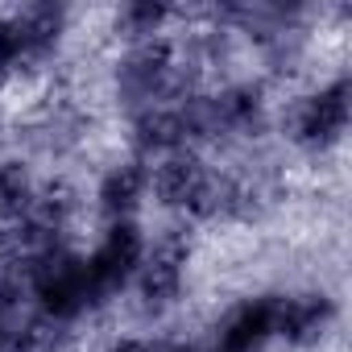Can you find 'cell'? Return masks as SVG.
I'll list each match as a JSON object with an SVG mask.
<instances>
[{"mask_svg":"<svg viewBox=\"0 0 352 352\" xmlns=\"http://www.w3.org/2000/svg\"><path fill=\"white\" fill-rule=\"evenodd\" d=\"M153 183H157V195L166 204H195L208 179H204L199 162H191V157H170L166 166H157V179Z\"/></svg>","mask_w":352,"mask_h":352,"instance_id":"1","label":"cell"},{"mask_svg":"<svg viewBox=\"0 0 352 352\" xmlns=\"http://www.w3.org/2000/svg\"><path fill=\"white\" fill-rule=\"evenodd\" d=\"M344 129V87H331L323 96H315L307 108H302V120H298V133L311 137V141H327Z\"/></svg>","mask_w":352,"mask_h":352,"instance_id":"2","label":"cell"},{"mask_svg":"<svg viewBox=\"0 0 352 352\" xmlns=\"http://www.w3.org/2000/svg\"><path fill=\"white\" fill-rule=\"evenodd\" d=\"M137 191H141V170L124 166V170H116L112 179H108V187H104V204H108V208H129V204L137 199Z\"/></svg>","mask_w":352,"mask_h":352,"instance_id":"3","label":"cell"},{"mask_svg":"<svg viewBox=\"0 0 352 352\" xmlns=\"http://www.w3.org/2000/svg\"><path fill=\"white\" fill-rule=\"evenodd\" d=\"M17 352H58V340L50 327H30L21 340H17Z\"/></svg>","mask_w":352,"mask_h":352,"instance_id":"4","label":"cell"},{"mask_svg":"<svg viewBox=\"0 0 352 352\" xmlns=\"http://www.w3.org/2000/svg\"><path fill=\"white\" fill-rule=\"evenodd\" d=\"M0 340H5V327H0Z\"/></svg>","mask_w":352,"mask_h":352,"instance_id":"5","label":"cell"}]
</instances>
